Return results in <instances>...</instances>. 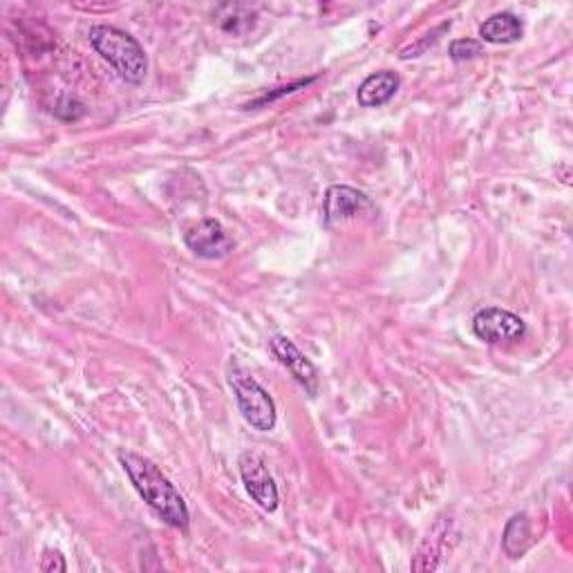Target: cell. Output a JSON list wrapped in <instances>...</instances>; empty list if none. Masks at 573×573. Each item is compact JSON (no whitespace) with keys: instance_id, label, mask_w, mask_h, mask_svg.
I'll use <instances>...</instances> for the list:
<instances>
[{"instance_id":"obj_6","label":"cell","mask_w":573,"mask_h":573,"mask_svg":"<svg viewBox=\"0 0 573 573\" xmlns=\"http://www.w3.org/2000/svg\"><path fill=\"white\" fill-rule=\"evenodd\" d=\"M237 466H241V477H243V484L247 489V493L252 495V500L267 513H273L280 504V498H278V487L273 482V477L265 464V459L254 453V451H247L241 455V461H237Z\"/></svg>"},{"instance_id":"obj_12","label":"cell","mask_w":573,"mask_h":573,"mask_svg":"<svg viewBox=\"0 0 573 573\" xmlns=\"http://www.w3.org/2000/svg\"><path fill=\"white\" fill-rule=\"evenodd\" d=\"M484 50V45L480 40H472V38H457L451 43L448 52H451V59L453 61H468V59H475L480 57Z\"/></svg>"},{"instance_id":"obj_2","label":"cell","mask_w":573,"mask_h":573,"mask_svg":"<svg viewBox=\"0 0 573 573\" xmlns=\"http://www.w3.org/2000/svg\"><path fill=\"white\" fill-rule=\"evenodd\" d=\"M87 38L94 47V52L104 61H108L124 81L132 85H141L147 81L149 59L135 36L113 25H94Z\"/></svg>"},{"instance_id":"obj_1","label":"cell","mask_w":573,"mask_h":573,"mask_svg":"<svg viewBox=\"0 0 573 573\" xmlns=\"http://www.w3.org/2000/svg\"><path fill=\"white\" fill-rule=\"evenodd\" d=\"M119 464L128 475L132 489L157 513V517L164 524L179 531L188 529L190 524L188 506L182 493L175 489V484L160 470V466H155L149 457L137 455L132 451H121Z\"/></svg>"},{"instance_id":"obj_5","label":"cell","mask_w":573,"mask_h":573,"mask_svg":"<svg viewBox=\"0 0 573 573\" xmlns=\"http://www.w3.org/2000/svg\"><path fill=\"white\" fill-rule=\"evenodd\" d=\"M472 331L484 343L506 346L519 341L527 334V323L508 309L484 307L472 316Z\"/></svg>"},{"instance_id":"obj_10","label":"cell","mask_w":573,"mask_h":573,"mask_svg":"<svg viewBox=\"0 0 573 573\" xmlns=\"http://www.w3.org/2000/svg\"><path fill=\"white\" fill-rule=\"evenodd\" d=\"M522 34H524V23L511 12L493 14L491 19H487L480 25V38L484 43H493V45L515 43V40L522 38Z\"/></svg>"},{"instance_id":"obj_4","label":"cell","mask_w":573,"mask_h":573,"mask_svg":"<svg viewBox=\"0 0 573 573\" xmlns=\"http://www.w3.org/2000/svg\"><path fill=\"white\" fill-rule=\"evenodd\" d=\"M320 213H323V224L331 229V226L359 220L363 215L372 218L376 215V209H374V202L363 194V190L337 184V186L327 188Z\"/></svg>"},{"instance_id":"obj_11","label":"cell","mask_w":573,"mask_h":573,"mask_svg":"<svg viewBox=\"0 0 573 573\" xmlns=\"http://www.w3.org/2000/svg\"><path fill=\"white\" fill-rule=\"evenodd\" d=\"M534 545L531 534V519L527 513H517L508 519L504 536H502V549L508 558H522Z\"/></svg>"},{"instance_id":"obj_7","label":"cell","mask_w":573,"mask_h":573,"mask_svg":"<svg viewBox=\"0 0 573 573\" xmlns=\"http://www.w3.org/2000/svg\"><path fill=\"white\" fill-rule=\"evenodd\" d=\"M184 243L198 258L204 260H220L233 252L231 237L226 235L224 226L213 218H204L194 226H188L184 233Z\"/></svg>"},{"instance_id":"obj_3","label":"cell","mask_w":573,"mask_h":573,"mask_svg":"<svg viewBox=\"0 0 573 573\" xmlns=\"http://www.w3.org/2000/svg\"><path fill=\"white\" fill-rule=\"evenodd\" d=\"M226 381L245 421L256 428L258 433H271L278 423L276 404L271 395L254 378V374L235 356H231L226 363Z\"/></svg>"},{"instance_id":"obj_13","label":"cell","mask_w":573,"mask_h":573,"mask_svg":"<svg viewBox=\"0 0 573 573\" xmlns=\"http://www.w3.org/2000/svg\"><path fill=\"white\" fill-rule=\"evenodd\" d=\"M40 571H43V573H63V571H68V564H66V560H63L61 551L45 549L43 560H40Z\"/></svg>"},{"instance_id":"obj_8","label":"cell","mask_w":573,"mask_h":573,"mask_svg":"<svg viewBox=\"0 0 573 573\" xmlns=\"http://www.w3.org/2000/svg\"><path fill=\"white\" fill-rule=\"evenodd\" d=\"M273 356L280 361V365H284L286 370L292 372V376L299 381V384L312 395L316 397L318 393V370L314 367V363L296 348V343L292 339L282 337V334H276V337L269 341Z\"/></svg>"},{"instance_id":"obj_9","label":"cell","mask_w":573,"mask_h":573,"mask_svg":"<svg viewBox=\"0 0 573 573\" xmlns=\"http://www.w3.org/2000/svg\"><path fill=\"white\" fill-rule=\"evenodd\" d=\"M399 85H401V79L395 72L390 70L374 72L359 85L356 102L363 108H381V106H386L390 100H395Z\"/></svg>"}]
</instances>
